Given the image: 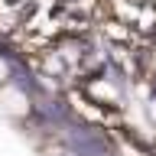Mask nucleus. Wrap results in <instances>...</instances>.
<instances>
[{"instance_id": "nucleus-1", "label": "nucleus", "mask_w": 156, "mask_h": 156, "mask_svg": "<svg viewBox=\"0 0 156 156\" xmlns=\"http://www.w3.org/2000/svg\"><path fill=\"white\" fill-rule=\"evenodd\" d=\"M29 111H33V104H29V98L23 88L16 85H3L0 88V114L10 117V120H23V117H29Z\"/></svg>"}, {"instance_id": "nucleus-2", "label": "nucleus", "mask_w": 156, "mask_h": 156, "mask_svg": "<svg viewBox=\"0 0 156 156\" xmlns=\"http://www.w3.org/2000/svg\"><path fill=\"white\" fill-rule=\"evenodd\" d=\"M7 75H10V65H7V58L0 55V85H7Z\"/></svg>"}]
</instances>
